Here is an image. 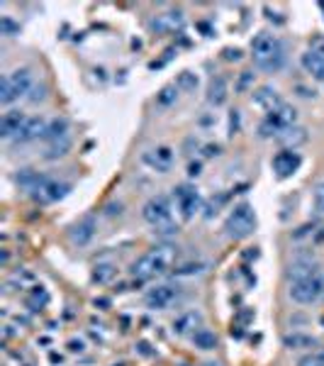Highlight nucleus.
<instances>
[{
  "label": "nucleus",
  "instance_id": "obj_26",
  "mask_svg": "<svg viewBox=\"0 0 324 366\" xmlns=\"http://www.w3.org/2000/svg\"><path fill=\"white\" fill-rule=\"evenodd\" d=\"M0 34H5V37H15V34H20V25L13 20V17H0Z\"/></svg>",
  "mask_w": 324,
  "mask_h": 366
},
{
  "label": "nucleus",
  "instance_id": "obj_16",
  "mask_svg": "<svg viewBox=\"0 0 324 366\" xmlns=\"http://www.w3.org/2000/svg\"><path fill=\"white\" fill-rule=\"evenodd\" d=\"M254 103L258 105V108H263L266 113H270V110H275V108H280L285 100H283L278 96V91L275 88H270V86H261L258 91L254 93Z\"/></svg>",
  "mask_w": 324,
  "mask_h": 366
},
{
  "label": "nucleus",
  "instance_id": "obj_9",
  "mask_svg": "<svg viewBox=\"0 0 324 366\" xmlns=\"http://www.w3.org/2000/svg\"><path fill=\"white\" fill-rule=\"evenodd\" d=\"M181 298V291L176 286H168V283H163V286H154L149 288V293L144 296V303L146 308L151 310H166L171 305L176 303V300Z\"/></svg>",
  "mask_w": 324,
  "mask_h": 366
},
{
  "label": "nucleus",
  "instance_id": "obj_11",
  "mask_svg": "<svg viewBox=\"0 0 324 366\" xmlns=\"http://www.w3.org/2000/svg\"><path fill=\"white\" fill-rule=\"evenodd\" d=\"M270 164H273V171L278 179H290V176L303 167V157H300L295 149H283L273 157Z\"/></svg>",
  "mask_w": 324,
  "mask_h": 366
},
{
  "label": "nucleus",
  "instance_id": "obj_25",
  "mask_svg": "<svg viewBox=\"0 0 324 366\" xmlns=\"http://www.w3.org/2000/svg\"><path fill=\"white\" fill-rule=\"evenodd\" d=\"M115 276V267L113 264H98L96 271H93V279L98 283H108Z\"/></svg>",
  "mask_w": 324,
  "mask_h": 366
},
{
  "label": "nucleus",
  "instance_id": "obj_21",
  "mask_svg": "<svg viewBox=\"0 0 324 366\" xmlns=\"http://www.w3.org/2000/svg\"><path fill=\"white\" fill-rule=\"evenodd\" d=\"M275 142H280L283 147H290V149H293V147H298V144H303V142H308V129L295 125V127L288 129V132H283Z\"/></svg>",
  "mask_w": 324,
  "mask_h": 366
},
{
  "label": "nucleus",
  "instance_id": "obj_7",
  "mask_svg": "<svg viewBox=\"0 0 324 366\" xmlns=\"http://www.w3.org/2000/svg\"><path fill=\"white\" fill-rule=\"evenodd\" d=\"M254 229H256V212L249 203H239L225 220V232H227V237H232V239L249 237Z\"/></svg>",
  "mask_w": 324,
  "mask_h": 366
},
{
  "label": "nucleus",
  "instance_id": "obj_3",
  "mask_svg": "<svg viewBox=\"0 0 324 366\" xmlns=\"http://www.w3.org/2000/svg\"><path fill=\"white\" fill-rule=\"evenodd\" d=\"M176 257H178V252H176L173 247H168V244L154 247V249L141 254L137 262H134L132 274L137 276V279H141V281L156 279V276H163L171 267H173Z\"/></svg>",
  "mask_w": 324,
  "mask_h": 366
},
{
  "label": "nucleus",
  "instance_id": "obj_17",
  "mask_svg": "<svg viewBox=\"0 0 324 366\" xmlns=\"http://www.w3.org/2000/svg\"><path fill=\"white\" fill-rule=\"evenodd\" d=\"M300 64H303V69L308 71L315 81H324V56L320 51H315V49L305 51L303 59H300Z\"/></svg>",
  "mask_w": 324,
  "mask_h": 366
},
{
  "label": "nucleus",
  "instance_id": "obj_1",
  "mask_svg": "<svg viewBox=\"0 0 324 366\" xmlns=\"http://www.w3.org/2000/svg\"><path fill=\"white\" fill-rule=\"evenodd\" d=\"M290 298L300 305H312L324 298V274L312 262L298 259L290 267Z\"/></svg>",
  "mask_w": 324,
  "mask_h": 366
},
{
  "label": "nucleus",
  "instance_id": "obj_6",
  "mask_svg": "<svg viewBox=\"0 0 324 366\" xmlns=\"http://www.w3.org/2000/svg\"><path fill=\"white\" fill-rule=\"evenodd\" d=\"M298 125V113L295 108H290L288 103H283L280 108L270 110L266 113V117L261 120V125H258V134L261 137H273L278 139L283 132H288L290 127Z\"/></svg>",
  "mask_w": 324,
  "mask_h": 366
},
{
  "label": "nucleus",
  "instance_id": "obj_14",
  "mask_svg": "<svg viewBox=\"0 0 324 366\" xmlns=\"http://www.w3.org/2000/svg\"><path fill=\"white\" fill-rule=\"evenodd\" d=\"M25 122L27 117L20 110H8L3 115V120H0V134H3V139H15L20 134V129L25 127Z\"/></svg>",
  "mask_w": 324,
  "mask_h": 366
},
{
  "label": "nucleus",
  "instance_id": "obj_36",
  "mask_svg": "<svg viewBox=\"0 0 324 366\" xmlns=\"http://www.w3.org/2000/svg\"><path fill=\"white\" fill-rule=\"evenodd\" d=\"M320 8H322V10H324V3H320Z\"/></svg>",
  "mask_w": 324,
  "mask_h": 366
},
{
  "label": "nucleus",
  "instance_id": "obj_19",
  "mask_svg": "<svg viewBox=\"0 0 324 366\" xmlns=\"http://www.w3.org/2000/svg\"><path fill=\"white\" fill-rule=\"evenodd\" d=\"M44 139L49 142V144H51V142L69 139V120H66V117H51L49 125H46Z\"/></svg>",
  "mask_w": 324,
  "mask_h": 366
},
{
  "label": "nucleus",
  "instance_id": "obj_24",
  "mask_svg": "<svg viewBox=\"0 0 324 366\" xmlns=\"http://www.w3.org/2000/svg\"><path fill=\"white\" fill-rule=\"evenodd\" d=\"M312 208H315L317 215H324V181L312 188Z\"/></svg>",
  "mask_w": 324,
  "mask_h": 366
},
{
  "label": "nucleus",
  "instance_id": "obj_8",
  "mask_svg": "<svg viewBox=\"0 0 324 366\" xmlns=\"http://www.w3.org/2000/svg\"><path fill=\"white\" fill-rule=\"evenodd\" d=\"M141 215L154 229L173 227V205H171L166 196H154L146 200L144 208H141Z\"/></svg>",
  "mask_w": 324,
  "mask_h": 366
},
{
  "label": "nucleus",
  "instance_id": "obj_13",
  "mask_svg": "<svg viewBox=\"0 0 324 366\" xmlns=\"http://www.w3.org/2000/svg\"><path fill=\"white\" fill-rule=\"evenodd\" d=\"M200 327H203V315L198 310H186L173 320V332L181 335V337H186V335L193 337Z\"/></svg>",
  "mask_w": 324,
  "mask_h": 366
},
{
  "label": "nucleus",
  "instance_id": "obj_15",
  "mask_svg": "<svg viewBox=\"0 0 324 366\" xmlns=\"http://www.w3.org/2000/svg\"><path fill=\"white\" fill-rule=\"evenodd\" d=\"M46 125H49V120H44V117H27L25 127L20 129V134H17L13 142H20V144H25V142L44 137Z\"/></svg>",
  "mask_w": 324,
  "mask_h": 366
},
{
  "label": "nucleus",
  "instance_id": "obj_10",
  "mask_svg": "<svg viewBox=\"0 0 324 366\" xmlns=\"http://www.w3.org/2000/svg\"><path fill=\"white\" fill-rule=\"evenodd\" d=\"M173 200H176V208L181 210V217H183V220H191V217L200 210V193L193 186H178L173 191Z\"/></svg>",
  "mask_w": 324,
  "mask_h": 366
},
{
  "label": "nucleus",
  "instance_id": "obj_23",
  "mask_svg": "<svg viewBox=\"0 0 324 366\" xmlns=\"http://www.w3.org/2000/svg\"><path fill=\"white\" fill-rule=\"evenodd\" d=\"M317 340L310 337V335H290V337H285V347L288 350H310V347H315Z\"/></svg>",
  "mask_w": 324,
  "mask_h": 366
},
{
  "label": "nucleus",
  "instance_id": "obj_29",
  "mask_svg": "<svg viewBox=\"0 0 324 366\" xmlns=\"http://www.w3.org/2000/svg\"><path fill=\"white\" fill-rule=\"evenodd\" d=\"M298 366H324V352H310L298 362Z\"/></svg>",
  "mask_w": 324,
  "mask_h": 366
},
{
  "label": "nucleus",
  "instance_id": "obj_30",
  "mask_svg": "<svg viewBox=\"0 0 324 366\" xmlns=\"http://www.w3.org/2000/svg\"><path fill=\"white\" fill-rule=\"evenodd\" d=\"M198 86V76L191 74V71H186V74H181L178 79V88H186V91H193V88Z\"/></svg>",
  "mask_w": 324,
  "mask_h": 366
},
{
  "label": "nucleus",
  "instance_id": "obj_22",
  "mask_svg": "<svg viewBox=\"0 0 324 366\" xmlns=\"http://www.w3.org/2000/svg\"><path fill=\"white\" fill-rule=\"evenodd\" d=\"M193 342L200 347V350H215L217 347V337H215V332H210L208 327H200L196 335H193Z\"/></svg>",
  "mask_w": 324,
  "mask_h": 366
},
{
  "label": "nucleus",
  "instance_id": "obj_31",
  "mask_svg": "<svg viewBox=\"0 0 324 366\" xmlns=\"http://www.w3.org/2000/svg\"><path fill=\"white\" fill-rule=\"evenodd\" d=\"M44 98H46V88L44 86H34L27 100H29V103H39V100H44Z\"/></svg>",
  "mask_w": 324,
  "mask_h": 366
},
{
  "label": "nucleus",
  "instance_id": "obj_18",
  "mask_svg": "<svg viewBox=\"0 0 324 366\" xmlns=\"http://www.w3.org/2000/svg\"><path fill=\"white\" fill-rule=\"evenodd\" d=\"M93 234H96V220H93V217H86V220L76 222V225L71 227V242L79 247L88 244V242L93 239Z\"/></svg>",
  "mask_w": 324,
  "mask_h": 366
},
{
  "label": "nucleus",
  "instance_id": "obj_12",
  "mask_svg": "<svg viewBox=\"0 0 324 366\" xmlns=\"http://www.w3.org/2000/svg\"><path fill=\"white\" fill-rule=\"evenodd\" d=\"M173 159H176V154L171 147H154V149H149L144 154V164L154 171H158V174H166V171L173 167Z\"/></svg>",
  "mask_w": 324,
  "mask_h": 366
},
{
  "label": "nucleus",
  "instance_id": "obj_20",
  "mask_svg": "<svg viewBox=\"0 0 324 366\" xmlns=\"http://www.w3.org/2000/svg\"><path fill=\"white\" fill-rule=\"evenodd\" d=\"M227 100V81L222 79V76H217V79L210 81V88H208V103L210 105H222Z\"/></svg>",
  "mask_w": 324,
  "mask_h": 366
},
{
  "label": "nucleus",
  "instance_id": "obj_35",
  "mask_svg": "<svg viewBox=\"0 0 324 366\" xmlns=\"http://www.w3.org/2000/svg\"><path fill=\"white\" fill-rule=\"evenodd\" d=\"M298 91H300V96H303V98H312V96H315V93H310L308 88H303V86H298Z\"/></svg>",
  "mask_w": 324,
  "mask_h": 366
},
{
  "label": "nucleus",
  "instance_id": "obj_32",
  "mask_svg": "<svg viewBox=\"0 0 324 366\" xmlns=\"http://www.w3.org/2000/svg\"><path fill=\"white\" fill-rule=\"evenodd\" d=\"M312 49L320 51V54L324 56V37H315V39H312Z\"/></svg>",
  "mask_w": 324,
  "mask_h": 366
},
{
  "label": "nucleus",
  "instance_id": "obj_5",
  "mask_svg": "<svg viewBox=\"0 0 324 366\" xmlns=\"http://www.w3.org/2000/svg\"><path fill=\"white\" fill-rule=\"evenodd\" d=\"M34 88V81H32V71L29 69H15L10 74L3 76L0 81V103L5 108H10L13 103H17L20 98H29Z\"/></svg>",
  "mask_w": 324,
  "mask_h": 366
},
{
  "label": "nucleus",
  "instance_id": "obj_27",
  "mask_svg": "<svg viewBox=\"0 0 324 366\" xmlns=\"http://www.w3.org/2000/svg\"><path fill=\"white\" fill-rule=\"evenodd\" d=\"M176 98H178V86H166L156 96V103L158 105H171V103H176Z\"/></svg>",
  "mask_w": 324,
  "mask_h": 366
},
{
  "label": "nucleus",
  "instance_id": "obj_34",
  "mask_svg": "<svg viewBox=\"0 0 324 366\" xmlns=\"http://www.w3.org/2000/svg\"><path fill=\"white\" fill-rule=\"evenodd\" d=\"M188 174H191V176H198V174H200V164H191V167H188Z\"/></svg>",
  "mask_w": 324,
  "mask_h": 366
},
{
  "label": "nucleus",
  "instance_id": "obj_2",
  "mask_svg": "<svg viewBox=\"0 0 324 366\" xmlns=\"http://www.w3.org/2000/svg\"><path fill=\"white\" fill-rule=\"evenodd\" d=\"M251 59L261 71H268V74H275V71L283 69L285 64V46H283L280 37L270 32H258L254 39H251Z\"/></svg>",
  "mask_w": 324,
  "mask_h": 366
},
{
  "label": "nucleus",
  "instance_id": "obj_4",
  "mask_svg": "<svg viewBox=\"0 0 324 366\" xmlns=\"http://www.w3.org/2000/svg\"><path fill=\"white\" fill-rule=\"evenodd\" d=\"M17 181L27 188V193L37 200V203H56V200L66 198V193L71 191L69 183L46 179V176H39V174H34V171H25L22 176H17Z\"/></svg>",
  "mask_w": 324,
  "mask_h": 366
},
{
  "label": "nucleus",
  "instance_id": "obj_28",
  "mask_svg": "<svg viewBox=\"0 0 324 366\" xmlns=\"http://www.w3.org/2000/svg\"><path fill=\"white\" fill-rule=\"evenodd\" d=\"M71 142L69 139H61V142H51L49 144V152H46V159H56V157H64L69 152Z\"/></svg>",
  "mask_w": 324,
  "mask_h": 366
},
{
  "label": "nucleus",
  "instance_id": "obj_33",
  "mask_svg": "<svg viewBox=\"0 0 324 366\" xmlns=\"http://www.w3.org/2000/svg\"><path fill=\"white\" fill-rule=\"evenodd\" d=\"M239 56H241L239 49H225V59H234V61H237Z\"/></svg>",
  "mask_w": 324,
  "mask_h": 366
}]
</instances>
